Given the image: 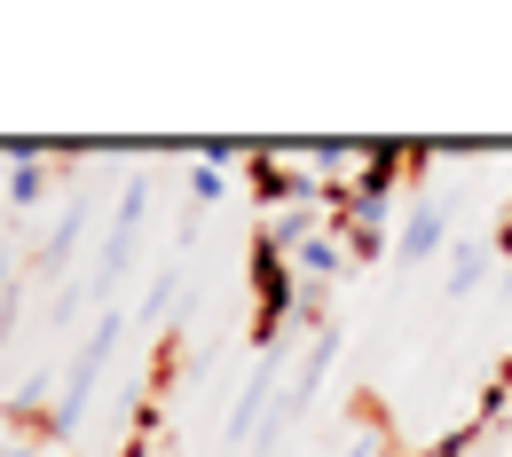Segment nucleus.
<instances>
[{"instance_id": "1", "label": "nucleus", "mask_w": 512, "mask_h": 457, "mask_svg": "<svg viewBox=\"0 0 512 457\" xmlns=\"http://www.w3.org/2000/svg\"><path fill=\"white\" fill-rule=\"evenodd\" d=\"M245 284H253V331H245V339H253V355L268 363L276 339L300 324V268H292V253H284L260 221H253V237H245Z\"/></svg>"}, {"instance_id": "2", "label": "nucleus", "mask_w": 512, "mask_h": 457, "mask_svg": "<svg viewBox=\"0 0 512 457\" xmlns=\"http://www.w3.org/2000/svg\"><path fill=\"white\" fill-rule=\"evenodd\" d=\"M245 190H253V213H292V205H323V174L276 158V150H245Z\"/></svg>"}, {"instance_id": "3", "label": "nucleus", "mask_w": 512, "mask_h": 457, "mask_svg": "<svg viewBox=\"0 0 512 457\" xmlns=\"http://www.w3.org/2000/svg\"><path fill=\"white\" fill-rule=\"evenodd\" d=\"M442 245H449V205H442V197H418V205L402 213V237H394V253H402V261H434Z\"/></svg>"}, {"instance_id": "4", "label": "nucleus", "mask_w": 512, "mask_h": 457, "mask_svg": "<svg viewBox=\"0 0 512 457\" xmlns=\"http://www.w3.org/2000/svg\"><path fill=\"white\" fill-rule=\"evenodd\" d=\"M8 197H16V205H40V197H48V150H40V142H16V150H8Z\"/></svg>"}, {"instance_id": "5", "label": "nucleus", "mask_w": 512, "mask_h": 457, "mask_svg": "<svg viewBox=\"0 0 512 457\" xmlns=\"http://www.w3.org/2000/svg\"><path fill=\"white\" fill-rule=\"evenodd\" d=\"M292 268H300L308 284H339V268H347V253H339V237L323 229V237H308V245L292 253Z\"/></svg>"}, {"instance_id": "6", "label": "nucleus", "mask_w": 512, "mask_h": 457, "mask_svg": "<svg viewBox=\"0 0 512 457\" xmlns=\"http://www.w3.org/2000/svg\"><path fill=\"white\" fill-rule=\"evenodd\" d=\"M190 197H197V205H221V197H229V166L197 158V166H190Z\"/></svg>"}, {"instance_id": "7", "label": "nucleus", "mask_w": 512, "mask_h": 457, "mask_svg": "<svg viewBox=\"0 0 512 457\" xmlns=\"http://www.w3.org/2000/svg\"><path fill=\"white\" fill-rule=\"evenodd\" d=\"M481 276H489V253H481V245H457V261H449V292H473Z\"/></svg>"}, {"instance_id": "8", "label": "nucleus", "mask_w": 512, "mask_h": 457, "mask_svg": "<svg viewBox=\"0 0 512 457\" xmlns=\"http://www.w3.org/2000/svg\"><path fill=\"white\" fill-rule=\"evenodd\" d=\"M481 450V426H473V418H465V426H457V434H442V442H434V450H418V457H473Z\"/></svg>"}, {"instance_id": "9", "label": "nucleus", "mask_w": 512, "mask_h": 457, "mask_svg": "<svg viewBox=\"0 0 512 457\" xmlns=\"http://www.w3.org/2000/svg\"><path fill=\"white\" fill-rule=\"evenodd\" d=\"M505 221H512V205H505Z\"/></svg>"}]
</instances>
